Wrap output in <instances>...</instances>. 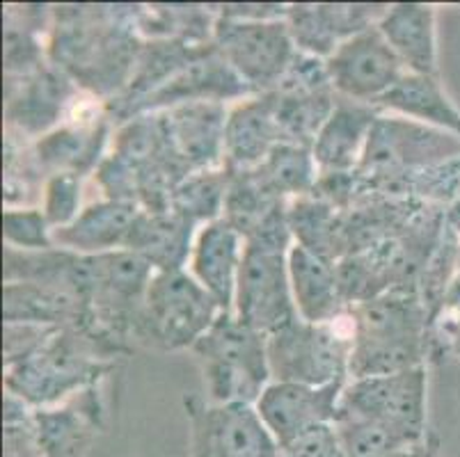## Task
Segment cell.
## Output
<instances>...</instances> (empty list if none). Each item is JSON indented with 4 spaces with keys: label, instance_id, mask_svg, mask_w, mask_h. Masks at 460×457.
<instances>
[{
    "label": "cell",
    "instance_id": "83f0119b",
    "mask_svg": "<svg viewBox=\"0 0 460 457\" xmlns=\"http://www.w3.org/2000/svg\"><path fill=\"white\" fill-rule=\"evenodd\" d=\"M53 5H5L3 10V71L5 78H21L49 62V32Z\"/></svg>",
    "mask_w": 460,
    "mask_h": 457
},
{
    "label": "cell",
    "instance_id": "e575fe53",
    "mask_svg": "<svg viewBox=\"0 0 460 457\" xmlns=\"http://www.w3.org/2000/svg\"><path fill=\"white\" fill-rule=\"evenodd\" d=\"M229 183H232V171L225 165L192 171L174 188L170 208L198 226L220 220L225 213Z\"/></svg>",
    "mask_w": 460,
    "mask_h": 457
},
{
    "label": "cell",
    "instance_id": "9c48e42d",
    "mask_svg": "<svg viewBox=\"0 0 460 457\" xmlns=\"http://www.w3.org/2000/svg\"><path fill=\"white\" fill-rule=\"evenodd\" d=\"M426 384V366L349 380L337 414L374 423L396 435L405 446H417L429 437Z\"/></svg>",
    "mask_w": 460,
    "mask_h": 457
},
{
    "label": "cell",
    "instance_id": "8992f818",
    "mask_svg": "<svg viewBox=\"0 0 460 457\" xmlns=\"http://www.w3.org/2000/svg\"><path fill=\"white\" fill-rule=\"evenodd\" d=\"M456 137L458 136L383 110L355 170L359 195H380L399 179L460 156V142Z\"/></svg>",
    "mask_w": 460,
    "mask_h": 457
},
{
    "label": "cell",
    "instance_id": "74e56055",
    "mask_svg": "<svg viewBox=\"0 0 460 457\" xmlns=\"http://www.w3.org/2000/svg\"><path fill=\"white\" fill-rule=\"evenodd\" d=\"M3 409V457H44L32 427L31 405L5 391Z\"/></svg>",
    "mask_w": 460,
    "mask_h": 457
},
{
    "label": "cell",
    "instance_id": "7c38bea8",
    "mask_svg": "<svg viewBox=\"0 0 460 457\" xmlns=\"http://www.w3.org/2000/svg\"><path fill=\"white\" fill-rule=\"evenodd\" d=\"M190 427V457H279L257 408L248 402H211L192 393L183 398Z\"/></svg>",
    "mask_w": 460,
    "mask_h": 457
},
{
    "label": "cell",
    "instance_id": "8d00e7d4",
    "mask_svg": "<svg viewBox=\"0 0 460 457\" xmlns=\"http://www.w3.org/2000/svg\"><path fill=\"white\" fill-rule=\"evenodd\" d=\"M83 176L56 174L44 183L40 208L44 211L51 229L71 224L83 211Z\"/></svg>",
    "mask_w": 460,
    "mask_h": 457
},
{
    "label": "cell",
    "instance_id": "7402d4cb",
    "mask_svg": "<svg viewBox=\"0 0 460 457\" xmlns=\"http://www.w3.org/2000/svg\"><path fill=\"white\" fill-rule=\"evenodd\" d=\"M278 145H282V137L275 119L273 92L250 96L229 108L225 167L232 174L259 167Z\"/></svg>",
    "mask_w": 460,
    "mask_h": 457
},
{
    "label": "cell",
    "instance_id": "603a6c76",
    "mask_svg": "<svg viewBox=\"0 0 460 457\" xmlns=\"http://www.w3.org/2000/svg\"><path fill=\"white\" fill-rule=\"evenodd\" d=\"M142 208L131 201L99 199L87 204L71 224L53 232V241L60 250H69L83 257H99L108 251L124 250L127 238Z\"/></svg>",
    "mask_w": 460,
    "mask_h": 457
},
{
    "label": "cell",
    "instance_id": "6da1fadb",
    "mask_svg": "<svg viewBox=\"0 0 460 457\" xmlns=\"http://www.w3.org/2000/svg\"><path fill=\"white\" fill-rule=\"evenodd\" d=\"M142 46L137 5H53L49 62L92 99L122 94Z\"/></svg>",
    "mask_w": 460,
    "mask_h": 457
},
{
    "label": "cell",
    "instance_id": "9a60e30c",
    "mask_svg": "<svg viewBox=\"0 0 460 457\" xmlns=\"http://www.w3.org/2000/svg\"><path fill=\"white\" fill-rule=\"evenodd\" d=\"M325 65L337 96L369 106H378L405 75V66L378 28L346 40Z\"/></svg>",
    "mask_w": 460,
    "mask_h": 457
},
{
    "label": "cell",
    "instance_id": "d4e9b609",
    "mask_svg": "<svg viewBox=\"0 0 460 457\" xmlns=\"http://www.w3.org/2000/svg\"><path fill=\"white\" fill-rule=\"evenodd\" d=\"M288 279L298 318L307 322H339L349 318L350 307L341 295L332 261L294 242L288 250Z\"/></svg>",
    "mask_w": 460,
    "mask_h": 457
},
{
    "label": "cell",
    "instance_id": "f1b7e54d",
    "mask_svg": "<svg viewBox=\"0 0 460 457\" xmlns=\"http://www.w3.org/2000/svg\"><path fill=\"white\" fill-rule=\"evenodd\" d=\"M85 304L71 293L35 282L3 284V322L81 327Z\"/></svg>",
    "mask_w": 460,
    "mask_h": 457
},
{
    "label": "cell",
    "instance_id": "4dcf8cb0",
    "mask_svg": "<svg viewBox=\"0 0 460 457\" xmlns=\"http://www.w3.org/2000/svg\"><path fill=\"white\" fill-rule=\"evenodd\" d=\"M378 108L460 137V112L447 99L435 75H420L405 71L394 90L380 99Z\"/></svg>",
    "mask_w": 460,
    "mask_h": 457
},
{
    "label": "cell",
    "instance_id": "1f68e13d",
    "mask_svg": "<svg viewBox=\"0 0 460 457\" xmlns=\"http://www.w3.org/2000/svg\"><path fill=\"white\" fill-rule=\"evenodd\" d=\"M287 215L296 245L332 263L346 257L344 211H337L319 197L305 195L288 201Z\"/></svg>",
    "mask_w": 460,
    "mask_h": 457
},
{
    "label": "cell",
    "instance_id": "ffe728a7",
    "mask_svg": "<svg viewBox=\"0 0 460 457\" xmlns=\"http://www.w3.org/2000/svg\"><path fill=\"white\" fill-rule=\"evenodd\" d=\"M163 121L170 142L192 171L225 165V131L227 103L199 101L163 110Z\"/></svg>",
    "mask_w": 460,
    "mask_h": 457
},
{
    "label": "cell",
    "instance_id": "7a4b0ae2",
    "mask_svg": "<svg viewBox=\"0 0 460 457\" xmlns=\"http://www.w3.org/2000/svg\"><path fill=\"white\" fill-rule=\"evenodd\" d=\"M192 174L170 142L161 112H145L117 126L108 156L94 171L106 199L131 201L142 211H167L179 183Z\"/></svg>",
    "mask_w": 460,
    "mask_h": 457
},
{
    "label": "cell",
    "instance_id": "d6a6232c",
    "mask_svg": "<svg viewBox=\"0 0 460 457\" xmlns=\"http://www.w3.org/2000/svg\"><path fill=\"white\" fill-rule=\"evenodd\" d=\"M216 23V5H137V31L142 40L211 44Z\"/></svg>",
    "mask_w": 460,
    "mask_h": 457
},
{
    "label": "cell",
    "instance_id": "4fadbf2b",
    "mask_svg": "<svg viewBox=\"0 0 460 457\" xmlns=\"http://www.w3.org/2000/svg\"><path fill=\"white\" fill-rule=\"evenodd\" d=\"M83 103V101H81ZM78 103L69 119L28 142L26 163L32 174L46 183L56 174L94 176L103 158L108 156V142L112 136V121L103 110V103L85 108Z\"/></svg>",
    "mask_w": 460,
    "mask_h": 457
},
{
    "label": "cell",
    "instance_id": "ab89813d",
    "mask_svg": "<svg viewBox=\"0 0 460 457\" xmlns=\"http://www.w3.org/2000/svg\"><path fill=\"white\" fill-rule=\"evenodd\" d=\"M60 327L31 325V322H5L3 325V362L5 368L26 362L51 341Z\"/></svg>",
    "mask_w": 460,
    "mask_h": 457
},
{
    "label": "cell",
    "instance_id": "f6af8a7d",
    "mask_svg": "<svg viewBox=\"0 0 460 457\" xmlns=\"http://www.w3.org/2000/svg\"><path fill=\"white\" fill-rule=\"evenodd\" d=\"M456 266H458L460 270V245H458V251H456Z\"/></svg>",
    "mask_w": 460,
    "mask_h": 457
},
{
    "label": "cell",
    "instance_id": "b9f144b4",
    "mask_svg": "<svg viewBox=\"0 0 460 457\" xmlns=\"http://www.w3.org/2000/svg\"><path fill=\"white\" fill-rule=\"evenodd\" d=\"M287 10L288 5H278V3H227V5H216L217 16L241 21L287 19Z\"/></svg>",
    "mask_w": 460,
    "mask_h": 457
},
{
    "label": "cell",
    "instance_id": "ba28073f",
    "mask_svg": "<svg viewBox=\"0 0 460 457\" xmlns=\"http://www.w3.org/2000/svg\"><path fill=\"white\" fill-rule=\"evenodd\" d=\"M346 321V318H344ZM307 322L296 318L278 332L269 334L270 382L325 384L346 382L350 368V322Z\"/></svg>",
    "mask_w": 460,
    "mask_h": 457
},
{
    "label": "cell",
    "instance_id": "30bf717a",
    "mask_svg": "<svg viewBox=\"0 0 460 457\" xmlns=\"http://www.w3.org/2000/svg\"><path fill=\"white\" fill-rule=\"evenodd\" d=\"M291 247L263 241L245 242L234 295V316L266 337L298 318L288 279Z\"/></svg>",
    "mask_w": 460,
    "mask_h": 457
},
{
    "label": "cell",
    "instance_id": "52a82bcc",
    "mask_svg": "<svg viewBox=\"0 0 460 457\" xmlns=\"http://www.w3.org/2000/svg\"><path fill=\"white\" fill-rule=\"evenodd\" d=\"M220 313V304L188 270L154 272L136 341L163 352L190 350Z\"/></svg>",
    "mask_w": 460,
    "mask_h": 457
},
{
    "label": "cell",
    "instance_id": "ee69618b",
    "mask_svg": "<svg viewBox=\"0 0 460 457\" xmlns=\"http://www.w3.org/2000/svg\"><path fill=\"white\" fill-rule=\"evenodd\" d=\"M445 220H447V226H449L451 232L460 233V195L451 201L449 211L445 213Z\"/></svg>",
    "mask_w": 460,
    "mask_h": 457
},
{
    "label": "cell",
    "instance_id": "e0dca14e",
    "mask_svg": "<svg viewBox=\"0 0 460 457\" xmlns=\"http://www.w3.org/2000/svg\"><path fill=\"white\" fill-rule=\"evenodd\" d=\"M108 426L103 382L53 408L32 409V427L44 457H85Z\"/></svg>",
    "mask_w": 460,
    "mask_h": 457
},
{
    "label": "cell",
    "instance_id": "3957f363",
    "mask_svg": "<svg viewBox=\"0 0 460 457\" xmlns=\"http://www.w3.org/2000/svg\"><path fill=\"white\" fill-rule=\"evenodd\" d=\"M429 309L420 291H390L349 312V380L424 366L429 359Z\"/></svg>",
    "mask_w": 460,
    "mask_h": 457
},
{
    "label": "cell",
    "instance_id": "836d02e7",
    "mask_svg": "<svg viewBox=\"0 0 460 457\" xmlns=\"http://www.w3.org/2000/svg\"><path fill=\"white\" fill-rule=\"evenodd\" d=\"M254 181L279 199H296L314 190L319 179V167L312 156V149L300 145H282L270 151L266 161L248 171Z\"/></svg>",
    "mask_w": 460,
    "mask_h": 457
},
{
    "label": "cell",
    "instance_id": "5b68a950",
    "mask_svg": "<svg viewBox=\"0 0 460 457\" xmlns=\"http://www.w3.org/2000/svg\"><path fill=\"white\" fill-rule=\"evenodd\" d=\"M190 352L202 368L207 400L254 405L270 384L269 337L223 312Z\"/></svg>",
    "mask_w": 460,
    "mask_h": 457
},
{
    "label": "cell",
    "instance_id": "5bb4252c",
    "mask_svg": "<svg viewBox=\"0 0 460 457\" xmlns=\"http://www.w3.org/2000/svg\"><path fill=\"white\" fill-rule=\"evenodd\" d=\"M5 133L28 142L40 140L65 124L85 99V92L56 65L46 62L41 69L21 78H5Z\"/></svg>",
    "mask_w": 460,
    "mask_h": 457
},
{
    "label": "cell",
    "instance_id": "d6986e66",
    "mask_svg": "<svg viewBox=\"0 0 460 457\" xmlns=\"http://www.w3.org/2000/svg\"><path fill=\"white\" fill-rule=\"evenodd\" d=\"M257 96L241 78L236 71L227 65L216 44L207 50L202 57L183 66L174 78L158 87L154 94L142 101L136 115L145 112H163L170 108L186 106V103H199V101H216V103H229V101H243ZM131 117V119H133Z\"/></svg>",
    "mask_w": 460,
    "mask_h": 457
},
{
    "label": "cell",
    "instance_id": "7bdbcfd3",
    "mask_svg": "<svg viewBox=\"0 0 460 457\" xmlns=\"http://www.w3.org/2000/svg\"><path fill=\"white\" fill-rule=\"evenodd\" d=\"M387 457H440V444H438V439L429 435V437H426L421 444H417V446H410L405 448V451L392 453V455Z\"/></svg>",
    "mask_w": 460,
    "mask_h": 457
},
{
    "label": "cell",
    "instance_id": "f35d334b",
    "mask_svg": "<svg viewBox=\"0 0 460 457\" xmlns=\"http://www.w3.org/2000/svg\"><path fill=\"white\" fill-rule=\"evenodd\" d=\"M438 350L460 357V275L447 288L429 321V355Z\"/></svg>",
    "mask_w": 460,
    "mask_h": 457
},
{
    "label": "cell",
    "instance_id": "8fae6325",
    "mask_svg": "<svg viewBox=\"0 0 460 457\" xmlns=\"http://www.w3.org/2000/svg\"><path fill=\"white\" fill-rule=\"evenodd\" d=\"M213 44L254 94L273 92L298 53L284 19L241 21L217 16Z\"/></svg>",
    "mask_w": 460,
    "mask_h": 457
},
{
    "label": "cell",
    "instance_id": "f546056e",
    "mask_svg": "<svg viewBox=\"0 0 460 457\" xmlns=\"http://www.w3.org/2000/svg\"><path fill=\"white\" fill-rule=\"evenodd\" d=\"M273 99L282 142L312 149L319 131L332 115L339 96L334 87L278 85Z\"/></svg>",
    "mask_w": 460,
    "mask_h": 457
},
{
    "label": "cell",
    "instance_id": "ac0fdd59",
    "mask_svg": "<svg viewBox=\"0 0 460 457\" xmlns=\"http://www.w3.org/2000/svg\"><path fill=\"white\" fill-rule=\"evenodd\" d=\"M346 382L325 384V387L270 382L254 402V408L275 442L282 446L312 427L334 423Z\"/></svg>",
    "mask_w": 460,
    "mask_h": 457
},
{
    "label": "cell",
    "instance_id": "277c9868",
    "mask_svg": "<svg viewBox=\"0 0 460 457\" xmlns=\"http://www.w3.org/2000/svg\"><path fill=\"white\" fill-rule=\"evenodd\" d=\"M122 355L78 327H60L53 338L26 362L5 368V391L32 409L53 408L106 382Z\"/></svg>",
    "mask_w": 460,
    "mask_h": 457
},
{
    "label": "cell",
    "instance_id": "60d3db41",
    "mask_svg": "<svg viewBox=\"0 0 460 457\" xmlns=\"http://www.w3.org/2000/svg\"><path fill=\"white\" fill-rule=\"evenodd\" d=\"M279 457H349L334 423L316 426L279 446Z\"/></svg>",
    "mask_w": 460,
    "mask_h": 457
},
{
    "label": "cell",
    "instance_id": "44dd1931",
    "mask_svg": "<svg viewBox=\"0 0 460 457\" xmlns=\"http://www.w3.org/2000/svg\"><path fill=\"white\" fill-rule=\"evenodd\" d=\"M243 254L245 238L225 217L199 226L188 272L211 293L223 312H234V295Z\"/></svg>",
    "mask_w": 460,
    "mask_h": 457
},
{
    "label": "cell",
    "instance_id": "4316f807",
    "mask_svg": "<svg viewBox=\"0 0 460 457\" xmlns=\"http://www.w3.org/2000/svg\"><path fill=\"white\" fill-rule=\"evenodd\" d=\"M376 28L392 46L408 74L435 75L438 48L433 7L421 3H392Z\"/></svg>",
    "mask_w": 460,
    "mask_h": 457
},
{
    "label": "cell",
    "instance_id": "cb8c5ba5",
    "mask_svg": "<svg viewBox=\"0 0 460 457\" xmlns=\"http://www.w3.org/2000/svg\"><path fill=\"white\" fill-rule=\"evenodd\" d=\"M380 112L383 110L378 106L358 103V101L339 96L332 115L312 145V156L319 171L358 170L371 128Z\"/></svg>",
    "mask_w": 460,
    "mask_h": 457
},
{
    "label": "cell",
    "instance_id": "484cf974",
    "mask_svg": "<svg viewBox=\"0 0 460 457\" xmlns=\"http://www.w3.org/2000/svg\"><path fill=\"white\" fill-rule=\"evenodd\" d=\"M199 226L183 215L167 211H140L124 250L142 257L154 272L186 270Z\"/></svg>",
    "mask_w": 460,
    "mask_h": 457
},
{
    "label": "cell",
    "instance_id": "2e32d148",
    "mask_svg": "<svg viewBox=\"0 0 460 457\" xmlns=\"http://www.w3.org/2000/svg\"><path fill=\"white\" fill-rule=\"evenodd\" d=\"M387 7V3H294L284 21L300 53L328 60L346 40L376 28Z\"/></svg>",
    "mask_w": 460,
    "mask_h": 457
},
{
    "label": "cell",
    "instance_id": "d590c367",
    "mask_svg": "<svg viewBox=\"0 0 460 457\" xmlns=\"http://www.w3.org/2000/svg\"><path fill=\"white\" fill-rule=\"evenodd\" d=\"M3 241H5V247H14L21 251H46L56 247L53 229L40 207H5V211H3Z\"/></svg>",
    "mask_w": 460,
    "mask_h": 457
}]
</instances>
